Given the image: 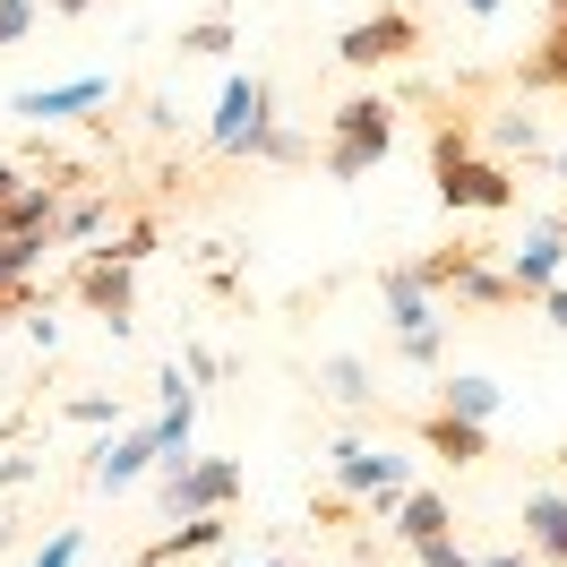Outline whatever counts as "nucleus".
Returning a JSON list of instances; mask_svg holds the SVG:
<instances>
[{"label":"nucleus","mask_w":567,"mask_h":567,"mask_svg":"<svg viewBox=\"0 0 567 567\" xmlns=\"http://www.w3.org/2000/svg\"><path fill=\"white\" fill-rule=\"evenodd\" d=\"M559 267H567V215H542L533 241L507 249V276L525 284V292H542V284H559Z\"/></svg>","instance_id":"10"},{"label":"nucleus","mask_w":567,"mask_h":567,"mask_svg":"<svg viewBox=\"0 0 567 567\" xmlns=\"http://www.w3.org/2000/svg\"><path fill=\"white\" fill-rule=\"evenodd\" d=\"M447 301H456L464 319H498V310H525L533 292L516 276H507V267H491V258H473V267H464L456 284H447Z\"/></svg>","instance_id":"9"},{"label":"nucleus","mask_w":567,"mask_h":567,"mask_svg":"<svg viewBox=\"0 0 567 567\" xmlns=\"http://www.w3.org/2000/svg\"><path fill=\"white\" fill-rule=\"evenodd\" d=\"M52 18H86V9H104V0H43Z\"/></svg>","instance_id":"32"},{"label":"nucleus","mask_w":567,"mask_h":567,"mask_svg":"<svg viewBox=\"0 0 567 567\" xmlns=\"http://www.w3.org/2000/svg\"><path fill=\"white\" fill-rule=\"evenodd\" d=\"M388 516H395L388 533L404 542V550H413V542H430V533H456V516H447V498H439V491H404Z\"/></svg>","instance_id":"15"},{"label":"nucleus","mask_w":567,"mask_h":567,"mask_svg":"<svg viewBox=\"0 0 567 567\" xmlns=\"http://www.w3.org/2000/svg\"><path fill=\"white\" fill-rule=\"evenodd\" d=\"M491 146H498V164H516V155H525V164H542V155H550V138H542V121H533L525 104L491 121Z\"/></svg>","instance_id":"20"},{"label":"nucleus","mask_w":567,"mask_h":567,"mask_svg":"<svg viewBox=\"0 0 567 567\" xmlns=\"http://www.w3.org/2000/svg\"><path fill=\"white\" fill-rule=\"evenodd\" d=\"M104 95H112L104 78H70V86H35V95H18V112H27V121H70V112L104 104Z\"/></svg>","instance_id":"16"},{"label":"nucleus","mask_w":567,"mask_h":567,"mask_svg":"<svg viewBox=\"0 0 567 567\" xmlns=\"http://www.w3.org/2000/svg\"><path fill=\"white\" fill-rule=\"evenodd\" d=\"M550 18H567V0H550Z\"/></svg>","instance_id":"38"},{"label":"nucleus","mask_w":567,"mask_h":567,"mask_svg":"<svg viewBox=\"0 0 567 567\" xmlns=\"http://www.w3.org/2000/svg\"><path fill=\"white\" fill-rule=\"evenodd\" d=\"M464 9H473V18H498V9H507V0H464Z\"/></svg>","instance_id":"35"},{"label":"nucleus","mask_w":567,"mask_h":567,"mask_svg":"<svg viewBox=\"0 0 567 567\" xmlns=\"http://www.w3.org/2000/svg\"><path fill=\"white\" fill-rule=\"evenodd\" d=\"M327 473H336V491H361L379 516L413 491V464L388 456V447H361V439H336V447H327Z\"/></svg>","instance_id":"4"},{"label":"nucleus","mask_w":567,"mask_h":567,"mask_svg":"<svg viewBox=\"0 0 567 567\" xmlns=\"http://www.w3.org/2000/svg\"><path fill=\"white\" fill-rule=\"evenodd\" d=\"M319 395H327V404H344V413H370V404H379V388H370V370H361L353 353L319 361Z\"/></svg>","instance_id":"19"},{"label":"nucleus","mask_w":567,"mask_h":567,"mask_svg":"<svg viewBox=\"0 0 567 567\" xmlns=\"http://www.w3.org/2000/svg\"><path fill=\"white\" fill-rule=\"evenodd\" d=\"M181 52H198V61H224V52H233V27H224V18H198V27L181 35Z\"/></svg>","instance_id":"25"},{"label":"nucleus","mask_w":567,"mask_h":567,"mask_svg":"<svg viewBox=\"0 0 567 567\" xmlns=\"http://www.w3.org/2000/svg\"><path fill=\"white\" fill-rule=\"evenodd\" d=\"M155 498H164V516H233L241 464H233V456H164Z\"/></svg>","instance_id":"3"},{"label":"nucleus","mask_w":567,"mask_h":567,"mask_svg":"<svg viewBox=\"0 0 567 567\" xmlns=\"http://www.w3.org/2000/svg\"><path fill=\"white\" fill-rule=\"evenodd\" d=\"M35 35V0H0V43H27Z\"/></svg>","instance_id":"30"},{"label":"nucleus","mask_w":567,"mask_h":567,"mask_svg":"<svg viewBox=\"0 0 567 567\" xmlns=\"http://www.w3.org/2000/svg\"><path fill=\"white\" fill-rule=\"evenodd\" d=\"M473 258H491V241H464V233H456V241H439L430 258H404V267H413V284H422V292H447Z\"/></svg>","instance_id":"17"},{"label":"nucleus","mask_w":567,"mask_h":567,"mask_svg":"<svg viewBox=\"0 0 567 567\" xmlns=\"http://www.w3.org/2000/svg\"><path fill=\"white\" fill-rule=\"evenodd\" d=\"M78 550H86V533H78V525H61V533H52V542H43V550H35L27 567H78Z\"/></svg>","instance_id":"27"},{"label":"nucleus","mask_w":567,"mask_h":567,"mask_svg":"<svg viewBox=\"0 0 567 567\" xmlns=\"http://www.w3.org/2000/svg\"><path fill=\"white\" fill-rule=\"evenodd\" d=\"M404 430L422 439L430 456H447V464H482V456H491V422H464V413H447V404L404 413Z\"/></svg>","instance_id":"8"},{"label":"nucleus","mask_w":567,"mask_h":567,"mask_svg":"<svg viewBox=\"0 0 567 567\" xmlns=\"http://www.w3.org/2000/svg\"><path fill=\"white\" fill-rule=\"evenodd\" d=\"M525 550L542 567H567V491H533L525 498Z\"/></svg>","instance_id":"11"},{"label":"nucleus","mask_w":567,"mask_h":567,"mask_svg":"<svg viewBox=\"0 0 567 567\" xmlns=\"http://www.w3.org/2000/svg\"><path fill=\"white\" fill-rule=\"evenodd\" d=\"M35 473H43V456H35V447H18V456H0V498H9V491H27Z\"/></svg>","instance_id":"29"},{"label":"nucleus","mask_w":567,"mask_h":567,"mask_svg":"<svg viewBox=\"0 0 567 567\" xmlns=\"http://www.w3.org/2000/svg\"><path fill=\"white\" fill-rule=\"evenodd\" d=\"M430 181H439V198H447L456 215H507L516 198H525L516 173H507L498 155H482L456 121H439V138H430Z\"/></svg>","instance_id":"1"},{"label":"nucleus","mask_w":567,"mask_h":567,"mask_svg":"<svg viewBox=\"0 0 567 567\" xmlns=\"http://www.w3.org/2000/svg\"><path fill=\"white\" fill-rule=\"evenodd\" d=\"M379 301H388V327H395V336H413V327H439L430 292L413 284V267H379Z\"/></svg>","instance_id":"14"},{"label":"nucleus","mask_w":567,"mask_h":567,"mask_svg":"<svg viewBox=\"0 0 567 567\" xmlns=\"http://www.w3.org/2000/svg\"><path fill=\"white\" fill-rule=\"evenodd\" d=\"M413 52H422V18H413V9H370L361 27L336 35V61H344V70H388V61H413Z\"/></svg>","instance_id":"5"},{"label":"nucleus","mask_w":567,"mask_h":567,"mask_svg":"<svg viewBox=\"0 0 567 567\" xmlns=\"http://www.w3.org/2000/svg\"><path fill=\"white\" fill-rule=\"evenodd\" d=\"M43 233H18V241H0V292H9V284H35V267H43Z\"/></svg>","instance_id":"24"},{"label":"nucleus","mask_w":567,"mask_h":567,"mask_svg":"<svg viewBox=\"0 0 567 567\" xmlns=\"http://www.w3.org/2000/svg\"><path fill=\"white\" fill-rule=\"evenodd\" d=\"M388 146H395V104L388 95H344V104H336V146H327V181L379 173Z\"/></svg>","instance_id":"2"},{"label":"nucleus","mask_w":567,"mask_h":567,"mask_svg":"<svg viewBox=\"0 0 567 567\" xmlns=\"http://www.w3.org/2000/svg\"><path fill=\"white\" fill-rule=\"evenodd\" d=\"M112 224V189H86V198H61V215H52V249H70V241H95Z\"/></svg>","instance_id":"18"},{"label":"nucleus","mask_w":567,"mask_h":567,"mask_svg":"<svg viewBox=\"0 0 567 567\" xmlns=\"http://www.w3.org/2000/svg\"><path fill=\"white\" fill-rule=\"evenodd\" d=\"M550 464H559V473H567V447H559V456H550Z\"/></svg>","instance_id":"39"},{"label":"nucleus","mask_w":567,"mask_h":567,"mask_svg":"<svg viewBox=\"0 0 567 567\" xmlns=\"http://www.w3.org/2000/svg\"><path fill=\"white\" fill-rule=\"evenodd\" d=\"M533 301H542V310H550V327H567V284H542V292H533Z\"/></svg>","instance_id":"31"},{"label":"nucleus","mask_w":567,"mask_h":567,"mask_svg":"<svg viewBox=\"0 0 567 567\" xmlns=\"http://www.w3.org/2000/svg\"><path fill=\"white\" fill-rule=\"evenodd\" d=\"M413 559L422 567H473V550H464L456 533H430V542H413Z\"/></svg>","instance_id":"26"},{"label":"nucleus","mask_w":567,"mask_h":567,"mask_svg":"<svg viewBox=\"0 0 567 567\" xmlns=\"http://www.w3.org/2000/svg\"><path fill=\"white\" fill-rule=\"evenodd\" d=\"M439 404L464 413V422H491V413H498V388H491V379H439Z\"/></svg>","instance_id":"23"},{"label":"nucleus","mask_w":567,"mask_h":567,"mask_svg":"<svg viewBox=\"0 0 567 567\" xmlns=\"http://www.w3.org/2000/svg\"><path fill=\"white\" fill-rule=\"evenodd\" d=\"M18 189H27V173H18V164H0V198H18Z\"/></svg>","instance_id":"33"},{"label":"nucleus","mask_w":567,"mask_h":567,"mask_svg":"<svg viewBox=\"0 0 567 567\" xmlns=\"http://www.w3.org/2000/svg\"><path fill=\"white\" fill-rule=\"evenodd\" d=\"M473 567H525V550H491V559H473Z\"/></svg>","instance_id":"34"},{"label":"nucleus","mask_w":567,"mask_h":567,"mask_svg":"<svg viewBox=\"0 0 567 567\" xmlns=\"http://www.w3.org/2000/svg\"><path fill=\"white\" fill-rule=\"evenodd\" d=\"M267 104H276V86H267V78H233V86H224V104H215V121H207V146H215V155H241V146L267 130Z\"/></svg>","instance_id":"7"},{"label":"nucleus","mask_w":567,"mask_h":567,"mask_svg":"<svg viewBox=\"0 0 567 567\" xmlns=\"http://www.w3.org/2000/svg\"><path fill=\"white\" fill-rule=\"evenodd\" d=\"M395 353L413 361V370H439V353H447V344H439V327H413V336H395Z\"/></svg>","instance_id":"28"},{"label":"nucleus","mask_w":567,"mask_h":567,"mask_svg":"<svg viewBox=\"0 0 567 567\" xmlns=\"http://www.w3.org/2000/svg\"><path fill=\"white\" fill-rule=\"evenodd\" d=\"M516 86H525V95H567V18L542 27V43H533L525 70H516Z\"/></svg>","instance_id":"13"},{"label":"nucleus","mask_w":567,"mask_h":567,"mask_svg":"<svg viewBox=\"0 0 567 567\" xmlns=\"http://www.w3.org/2000/svg\"><path fill=\"white\" fill-rule=\"evenodd\" d=\"M249 567H292V559H249Z\"/></svg>","instance_id":"37"},{"label":"nucleus","mask_w":567,"mask_h":567,"mask_svg":"<svg viewBox=\"0 0 567 567\" xmlns=\"http://www.w3.org/2000/svg\"><path fill=\"white\" fill-rule=\"evenodd\" d=\"M146 464H155V430H130L121 447H104V464H95V482H104V491H130V482H138Z\"/></svg>","instance_id":"21"},{"label":"nucleus","mask_w":567,"mask_h":567,"mask_svg":"<svg viewBox=\"0 0 567 567\" xmlns=\"http://www.w3.org/2000/svg\"><path fill=\"white\" fill-rule=\"evenodd\" d=\"M70 292L112 327V336H130V327H138V267H130V258H104V249H86V267L70 276Z\"/></svg>","instance_id":"6"},{"label":"nucleus","mask_w":567,"mask_h":567,"mask_svg":"<svg viewBox=\"0 0 567 567\" xmlns=\"http://www.w3.org/2000/svg\"><path fill=\"white\" fill-rule=\"evenodd\" d=\"M224 533H233L224 516H173V533H155L138 567H173V559H198V550H215Z\"/></svg>","instance_id":"12"},{"label":"nucleus","mask_w":567,"mask_h":567,"mask_svg":"<svg viewBox=\"0 0 567 567\" xmlns=\"http://www.w3.org/2000/svg\"><path fill=\"white\" fill-rule=\"evenodd\" d=\"M542 164H550V173H559V181H567V146H550V155H542Z\"/></svg>","instance_id":"36"},{"label":"nucleus","mask_w":567,"mask_h":567,"mask_svg":"<svg viewBox=\"0 0 567 567\" xmlns=\"http://www.w3.org/2000/svg\"><path fill=\"white\" fill-rule=\"evenodd\" d=\"M249 164H284V173H292V164H310V138H301V130H276V121H267V130H258V138L241 146Z\"/></svg>","instance_id":"22"}]
</instances>
